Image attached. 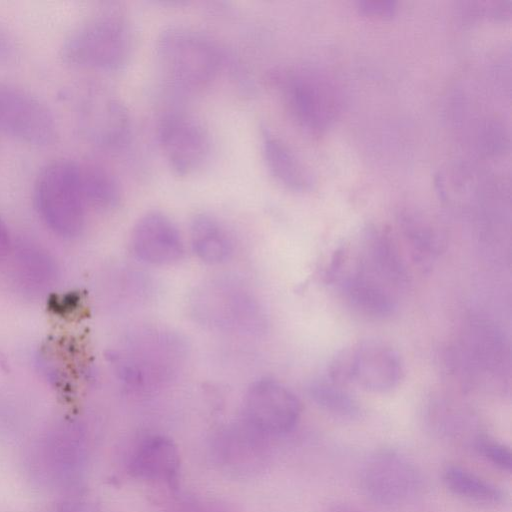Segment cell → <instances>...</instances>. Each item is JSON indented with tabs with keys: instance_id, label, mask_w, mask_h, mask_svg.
<instances>
[{
	"instance_id": "ba28073f",
	"label": "cell",
	"mask_w": 512,
	"mask_h": 512,
	"mask_svg": "<svg viewBox=\"0 0 512 512\" xmlns=\"http://www.w3.org/2000/svg\"><path fill=\"white\" fill-rule=\"evenodd\" d=\"M157 140L168 166L180 176L197 172L211 153L208 131L196 118L184 112L173 111L161 118Z\"/></svg>"
},
{
	"instance_id": "277c9868",
	"label": "cell",
	"mask_w": 512,
	"mask_h": 512,
	"mask_svg": "<svg viewBox=\"0 0 512 512\" xmlns=\"http://www.w3.org/2000/svg\"><path fill=\"white\" fill-rule=\"evenodd\" d=\"M156 55L164 79L181 93H195L208 87L222 65L216 44L184 26H170L160 33Z\"/></svg>"
},
{
	"instance_id": "6da1fadb",
	"label": "cell",
	"mask_w": 512,
	"mask_h": 512,
	"mask_svg": "<svg viewBox=\"0 0 512 512\" xmlns=\"http://www.w3.org/2000/svg\"><path fill=\"white\" fill-rule=\"evenodd\" d=\"M407 276L390 231L375 226L364 229L352 244L335 252L327 275L346 304L371 319L394 313Z\"/></svg>"
},
{
	"instance_id": "484cf974",
	"label": "cell",
	"mask_w": 512,
	"mask_h": 512,
	"mask_svg": "<svg viewBox=\"0 0 512 512\" xmlns=\"http://www.w3.org/2000/svg\"><path fill=\"white\" fill-rule=\"evenodd\" d=\"M332 512H359V511H356V510L348 508V507H340V508H336Z\"/></svg>"
},
{
	"instance_id": "9c48e42d",
	"label": "cell",
	"mask_w": 512,
	"mask_h": 512,
	"mask_svg": "<svg viewBox=\"0 0 512 512\" xmlns=\"http://www.w3.org/2000/svg\"><path fill=\"white\" fill-rule=\"evenodd\" d=\"M243 412L254 430L265 435H280L297 424L301 403L282 383L259 379L250 385L244 396Z\"/></svg>"
},
{
	"instance_id": "9a60e30c",
	"label": "cell",
	"mask_w": 512,
	"mask_h": 512,
	"mask_svg": "<svg viewBox=\"0 0 512 512\" xmlns=\"http://www.w3.org/2000/svg\"><path fill=\"white\" fill-rule=\"evenodd\" d=\"M180 457L176 445L163 436L145 438L134 450L130 471L135 477L171 483L177 477Z\"/></svg>"
},
{
	"instance_id": "ac0fdd59",
	"label": "cell",
	"mask_w": 512,
	"mask_h": 512,
	"mask_svg": "<svg viewBox=\"0 0 512 512\" xmlns=\"http://www.w3.org/2000/svg\"><path fill=\"white\" fill-rule=\"evenodd\" d=\"M442 480L452 494L472 503L495 506L504 500V494L497 486L457 465L445 467Z\"/></svg>"
},
{
	"instance_id": "7a4b0ae2",
	"label": "cell",
	"mask_w": 512,
	"mask_h": 512,
	"mask_svg": "<svg viewBox=\"0 0 512 512\" xmlns=\"http://www.w3.org/2000/svg\"><path fill=\"white\" fill-rule=\"evenodd\" d=\"M133 47L129 20L118 8L107 6L78 24L63 40L59 53L70 66L118 71L128 64Z\"/></svg>"
},
{
	"instance_id": "d4e9b609",
	"label": "cell",
	"mask_w": 512,
	"mask_h": 512,
	"mask_svg": "<svg viewBox=\"0 0 512 512\" xmlns=\"http://www.w3.org/2000/svg\"><path fill=\"white\" fill-rule=\"evenodd\" d=\"M12 247L9 231L0 218V261L4 260Z\"/></svg>"
},
{
	"instance_id": "ffe728a7",
	"label": "cell",
	"mask_w": 512,
	"mask_h": 512,
	"mask_svg": "<svg viewBox=\"0 0 512 512\" xmlns=\"http://www.w3.org/2000/svg\"><path fill=\"white\" fill-rule=\"evenodd\" d=\"M401 229L415 261L427 265L442 251L444 240L439 231L421 215L407 213L401 217Z\"/></svg>"
},
{
	"instance_id": "603a6c76",
	"label": "cell",
	"mask_w": 512,
	"mask_h": 512,
	"mask_svg": "<svg viewBox=\"0 0 512 512\" xmlns=\"http://www.w3.org/2000/svg\"><path fill=\"white\" fill-rule=\"evenodd\" d=\"M357 8L367 16L388 18L395 14L397 3L392 0H361L357 2Z\"/></svg>"
},
{
	"instance_id": "7402d4cb",
	"label": "cell",
	"mask_w": 512,
	"mask_h": 512,
	"mask_svg": "<svg viewBox=\"0 0 512 512\" xmlns=\"http://www.w3.org/2000/svg\"><path fill=\"white\" fill-rule=\"evenodd\" d=\"M474 446L476 451L493 466L501 471H511L512 455L508 446L486 435L478 436Z\"/></svg>"
},
{
	"instance_id": "8992f818",
	"label": "cell",
	"mask_w": 512,
	"mask_h": 512,
	"mask_svg": "<svg viewBox=\"0 0 512 512\" xmlns=\"http://www.w3.org/2000/svg\"><path fill=\"white\" fill-rule=\"evenodd\" d=\"M268 78L294 122L306 133L322 134L336 120L338 92L319 71L304 66L278 68Z\"/></svg>"
},
{
	"instance_id": "4fadbf2b",
	"label": "cell",
	"mask_w": 512,
	"mask_h": 512,
	"mask_svg": "<svg viewBox=\"0 0 512 512\" xmlns=\"http://www.w3.org/2000/svg\"><path fill=\"white\" fill-rule=\"evenodd\" d=\"M130 246L134 255L152 265H169L185 252L184 241L176 224L160 211L142 215L132 228Z\"/></svg>"
},
{
	"instance_id": "7c38bea8",
	"label": "cell",
	"mask_w": 512,
	"mask_h": 512,
	"mask_svg": "<svg viewBox=\"0 0 512 512\" xmlns=\"http://www.w3.org/2000/svg\"><path fill=\"white\" fill-rule=\"evenodd\" d=\"M456 364L467 381L481 375H496L506 363V346L501 333L487 321L472 320L462 332Z\"/></svg>"
},
{
	"instance_id": "3957f363",
	"label": "cell",
	"mask_w": 512,
	"mask_h": 512,
	"mask_svg": "<svg viewBox=\"0 0 512 512\" xmlns=\"http://www.w3.org/2000/svg\"><path fill=\"white\" fill-rule=\"evenodd\" d=\"M80 136L102 151H118L129 141L131 121L122 100L94 81H80L62 94Z\"/></svg>"
},
{
	"instance_id": "30bf717a",
	"label": "cell",
	"mask_w": 512,
	"mask_h": 512,
	"mask_svg": "<svg viewBox=\"0 0 512 512\" xmlns=\"http://www.w3.org/2000/svg\"><path fill=\"white\" fill-rule=\"evenodd\" d=\"M338 358L345 381L372 392L393 389L402 376L398 353L381 340L362 341L342 351Z\"/></svg>"
},
{
	"instance_id": "5b68a950",
	"label": "cell",
	"mask_w": 512,
	"mask_h": 512,
	"mask_svg": "<svg viewBox=\"0 0 512 512\" xmlns=\"http://www.w3.org/2000/svg\"><path fill=\"white\" fill-rule=\"evenodd\" d=\"M35 209L44 224L63 238L79 236L86 223L78 162L55 159L38 172L33 185Z\"/></svg>"
},
{
	"instance_id": "e0dca14e",
	"label": "cell",
	"mask_w": 512,
	"mask_h": 512,
	"mask_svg": "<svg viewBox=\"0 0 512 512\" xmlns=\"http://www.w3.org/2000/svg\"><path fill=\"white\" fill-rule=\"evenodd\" d=\"M33 455L35 464L40 467V474L49 480L64 483L73 476V468L77 464L79 445L68 433L56 434L44 444L35 447Z\"/></svg>"
},
{
	"instance_id": "52a82bcc",
	"label": "cell",
	"mask_w": 512,
	"mask_h": 512,
	"mask_svg": "<svg viewBox=\"0 0 512 512\" xmlns=\"http://www.w3.org/2000/svg\"><path fill=\"white\" fill-rule=\"evenodd\" d=\"M0 131L35 146L51 145L58 136L50 108L30 91L7 82H0Z\"/></svg>"
},
{
	"instance_id": "8fae6325",
	"label": "cell",
	"mask_w": 512,
	"mask_h": 512,
	"mask_svg": "<svg viewBox=\"0 0 512 512\" xmlns=\"http://www.w3.org/2000/svg\"><path fill=\"white\" fill-rule=\"evenodd\" d=\"M361 485L372 501L398 505L415 496L420 486L416 468L404 456L391 449L374 453L366 462Z\"/></svg>"
},
{
	"instance_id": "5bb4252c",
	"label": "cell",
	"mask_w": 512,
	"mask_h": 512,
	"mask_svg": "<svg viewBox=\"0 0 512 512\" xmlns=\"http://www.w3.org/2000/svg\"><path fill=\"white\" fill-rule=\"evenodd\" d=\"M260 145L265 166L278 184L298 193L312 190L315 180L309 168L266 126L260 128Z\"/></svg>"
},
{
	"instance_id": "44dd1931",
	"label": "cell",
	"mask_w": 512,
	"mask_h": 512,
	"mask_svg": "<svg viewBox=\"0 0 512 512\" xmlns=\"http://www.w3.org/2000/svg\"><path fill=\"white\" fill-rule=\"evenodd\" d=\"M311 399L321 409L342 418H355L360 413L358 402L349 394L343 385L329 378L318 379L309 387Z\"/></svg>"
},
{
	"instance_id": "2e32d148",
	"label": "cell",
	"mask_w": 512,
	"mask_h": 512,
	"mask_svg": "<svg viewBox=\"0 0 512 512\" xmlns=\"http://www.w3.org/2000/svg\"><path fill=\"white\" fill-rule=\"evenodd\" d=\"M190 243L195 255L211 265L228 260L233 252V241L226 228L218 219L205 213L192 219Z\"/></svg>"
},
{
	"instance_id": "d6986e66",
	"label": "cell",
	"mask_w": 512,
	"mask_h": 512,
	"mask_svg": "<svg viewBox=\"0 0 512 512\" xmlns=\"http://www.w3.org/2000/svg\"><path fill=\"white\" fill-rule=\"evenodd\" d=\"M79 177L85 201L98 209H111L121 199V189L115 176L94 162H78Z\"/></svg>"
},
{
	"instance_id": "cb8c5ba5",
	"label": "cell",
	"mask_w": 512,
	"mask_h": 512,
	"mask_svg": "<svg viewBox=\"0 0 512 512\" xmlns=\"http://www.w3.org/2000/svg\"><path fill=\"white\" fill-rule=\"evenodd\" d=\"M18 52V47L13 34L0 23V62L13 60Z\"/></svg>"
}]
</instances>
